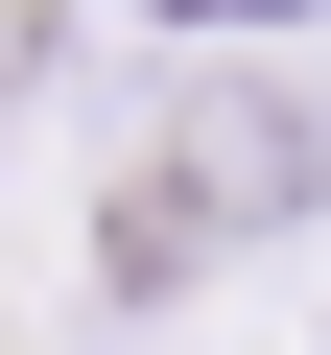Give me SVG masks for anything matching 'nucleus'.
Here are the masks:
<instances>
[{
	"mask_svg": "<svg viewBox=\"0 0 331 355\" xmlns=\"http://www.w3.org/2000/svg\"><path fill=\"white\" fill-rule=\"evenodd\" d=\"M307 190H331V119L237 71V95H190V142L118 166V284H190L213 237H260V214H307Z\"/></svg>",
	"mask_w": 331,
	"mask_h": 355,
	"instance_id": "f257e3e1",
	"label": "nucleus"
}]
</instances>
